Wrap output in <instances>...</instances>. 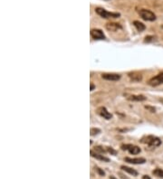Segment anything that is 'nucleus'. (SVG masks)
<instances>
[{
  "mask_svg": "<svg viewBox=\"0 0 163 179\" xmlns=\"http://www.w3.org/2000/svg\"><path fill=\"white\" fill-rule=\"evenodd\" d=\"M139 15L145 21L152 22V21L156 20V15L153 12H152L150 10H148V9H141L139 11Z\"/></svg>",
  "mask_w": 163,
  "mask_h": 179,
  "instance_id": "nucleus-3",
  "label": "nucleus"
},
{
  "mask_svg": "<svg viewBox=\"0 0 163 179\" xmlns=\"http://www.w3.org/2000/svg\"><path fill=\"white\" fill-rule=\"evenodd\" d=\"M102 77L106 81H116L121 79V75L117 73H103Z\"/></svg>",
  "mask_w": 163,
  "mask_h": 179,
  "instance_id": "nucleus-8",
  "label": "nucleus"
},
{
  "mask_svg": "<svg viewBox=\"0 0 163 179\" xmlns=\"http://www.w3.org/2000/svg\"><path fill=\"white\" fill-rule=\"evenodd\" d=\"M148 83H149V85L152 86V87H156V86L162 84L163 83V73H159L155 77H152L148 81Z\"/></svg>",
  "mask_w": 163,
  "mask_h": 179,
  "instance_id": "nucleus-4",
  "label": "nucleus"
},
{
  "mask_svg": "<svg viewBox=\"0 0 163 179\" xmlns=\"http://www.w3.org/2000/svg\"><path fill=\"white\" fill-rule=\"evenodd\" d=\"M91 36L95 40H103L105 38V35L103 32L100 29H93L91 30Z\"/></svg>",
  "mask_w": 163,
  "mask_h": 179,
  "instance_id": "nucleus-6",
  "label": "nucleus"
},
{
  "mask_svg": "<svg viewBox=\"0 0 163 179\" xmlns=\"http://www.w3.org/2000/svg\"><path fill=\"white\" fill-rule=\"evenodd\" d=\"M96 169H97V171H98V173H99L100 175H105V173H104L103 171H102L100 168H96Z\"/></svg>",
  "mask_w": 163,
  "mask_h": 179,
  "instance_id": "nucleus-21",
  "label": "nucleus"
},
{
  "mask_svg": "<svg viewBox=\"0 0 163 179\" xmlns=\"http://www.w3.org/2000/svg\"><path fill=\"white\" fill-rule=\"evenodd\" d=\"M106 150H107L109 153L112 154V155H116V151H115L114 149H112L111 148H110V147H107V148H106Z\"/></svg>",
  "mask_w": 163,
  "mask_h": 179,
  "instance_id": "nucleus-19",
  "label": "nucleus"
},
{
  "mask_svg": "<svg viewBox=\"0 0 163 179\" xmlns=\"http://www.w3.org/2000/svg\"><path fill=\"white\" fill-rule=\"evenodd\" d=\"M145 108H146V109H148V110H149V111H150V112H155V109H154V108H152V107H149V106H146Z\"/></svg>",
  "mask_w": 163,
  "mask_h": 179,
  "instance_id": "nucleus-20",
  "label": "nucleus"
},
{
  "mask_svg": "<svg viewBox=\"0 0 163 179\" xmlns=\"http://www.w3.org/2000/svg\"><path fill=\"white\" fill-rule=\"evenodd\" d=\"M97 112L100 116L103 117L105 119H111L112 118V115L107 111L106 108H104V107H100V108H98Z\"/></svg>",
  "mask_w": 163,
  "mask_h": 179,
  "instance_id": "nucleus-7",
  "label": "nucleus"
},
{
  "mask_svg": "<svg viewBox=\"0 0 163 179\" xmlns=\"http://www.w3.org/2000/svg\"><path fill=\"white\" fill-rule=\"evenodd\" d=\"M125 162H128L131 164H135V165H140V164H144L146 162L145 158H125Z\"/></svg>",
  "mask_w": 163,
  "mask_h": 179,
  "instance_id": "nucleus-10",
  "label": "nucleus"
},
{
  "mask_svg": "<svg viewBox=\"0 0 163 179\" xmlns=\"http://www.w3.org/2000/svg\"><path fill=\"white\" fill-rule=\"evenodd\" d=\"M129 77L130 79L132 81H140L142 80V75L138 73H130L129 74Z\"/></svg>",
  "mask_w": 163,
  "mask_h": 179,
  "instance_id": "nucleus-13",
  "label": "nucleus"
},
{
  "mask_svg": "<svg viewBox=\"0 0 163 179\" xmlns=\"http://www.w3.org/2000/svg\"><path fill=\"white\" fill-rule=\"evenodd\" d=\"M121 26L120 24H117V23H108L106 24V29L111 31V32H116L120 29H121Z\"/></svg>",
  "mask_w": 163,
  "mask_h": 179,
  "instance_id": "nucleus-9",
  "label": "nucleus"
},
{
  "mask_svg": "<svg viewBox=\"0 0 163 179\" xmlns=\"http://www.w3.org/2000/svg\"><path fill=\"white\" fill-rule=\"evenodd\" d=\"M121 169H122V170H124L125 172L129 173L130 175H133V176H137V175H138V172H137L136 170H134L133 168H129V166L122 165V166H121Z\"/></svg>",
  "mask_w": 163,
  "mask_h": 179,
  "instance_id": "nucleus-15",
  "label": "nucleus"
},
{
  "mask_svg": "<svg viewBox=\"0 0 163 179\" xmlns=\"http://www.w3.org/2000/svg\"><path fill=\"white\" fill-rule=\"evenodd\" d=\"M153 175H155L158 176V177L163 178V170L160 169V168H156V169L153 171Z\"/></svg>",
  "mask_w": 163,
  "mask_h": 179,
  "instance_id": "nucleus-16",
  "label": "nucleus"
},
{
  "mask_svg": "<svg viewBox=\"0 0 163 179\" xmlns=\"http://www.w3.org/2000/svg\"><path fill=\"white\" fill-rule=\"evenodd\" d=\"M95 150L96 151H98V152H100V153H105L107 150L106 149H104L103 147H100V146H98V147H95Z\"/></svg>",
  "mask_w": 163,
  "mask_h": 179,
  "instance_id": "nucleus-18",
  "label": "nucleus"
},
{
  "mask_svg": "<svg viewBox=\"0 0 163 179\" xmlns=\"http://www.w3.org/2000/svg\"><path fill=\"white\" fill-rule=\"evenodd\" d=\"M128 100L132 101H143L146 100V97L143 95H131L128 97Z\"/></svg>",
  "mask_w": 163,
  "mask_h": 179,
  "instance_id": "nucleus-12",
  "label": "nucleus"
},
{
  "mask_svg": "<svg viewBox=\"0 0 163 179\" xmlns=\"http://www.w3.org/2000/svg\"><path fill=\"white\" fill-rule=\"evenodd\" d=\"M133 26L136 27V29L139 32H142V31H144L146 29V26H145L144 24H142L140 21H134L133 22Z\"/></svg>",
  "mask_w": 163,
  "mask_h": 179,
  "instance_id": "nucleus-14",
  "label": "nucleus"
},
{
  "mask_svg": "<svg viewBox=\"0 0 163 179\" xmlns=\"http://www.w3.org/2000/svg\"><path fill=\"white\" fill-rule=\"evenodd\" d=\"M91 156L96 159H99V160H102V161H104V162H110V159L106 157H104L103 155H100L99 153H95L94 151L91 150Z\"/></svg>",
  "mask_w": 163,
  "mask_h": 179,
  "instance_id": "nucleus-11",
  "label": "nucleus"
},
{
  "mask_svg": "<svg viewBox=\"0 0 163 179\" xmlns=\"http://www.w3.org/2000/svg\"><path fill=\"white\" fill-rule=\"evenodd\" d=\"M141 142L143 143V144H146L149 148H156L161 145V140L158 137H155V136L144 137L141 138Z\"/></svg>",
  "mask_w": 163,
  "mask_h": 179,
  "instance_id": "nucleus-1",
  "label": "nucleus"
},
{
  "mask_svg": "<svg viewBox=\"0 0 163 179\" xmlns=\"http://www.w3.org/2000/svg\"><path fill=\"white\" fill-rule=\"evenodd\" d=\"M161 28H162V29H163V26H161Z\"/></svg>",
  "mask_w": 163,
  "mask_h": 179,
  "instance_id": "nucleus-24",
  "label": "nucleus"
},
{
  "mask_svg": "<svg viewBox=\"0 0 163 179\" xmlns=\"http://www.w3.org/2000/svg\"><path fill=\"white\" fill-rule=\"evenodd\" d=\"M143 179H152V178H150L149 175H143Z\"/></svg>",
  "mask_w": 163,
  "mask_h": 179,
  "instance_id": "nucleus-23",
  "label": "nucleus"
},
{
  "mask_svg": "<svg viewBox=\"0 0 163 179\" xmlns=\"http://www.w3.org/2000/svg\"><path fill=\"white\" fill-rule=\"evenodd\" d=\"M95 12L103 18H118L121 15L119 13H113V12H108L107 10L102 8V7H97L95 8Z\"/></svg>",
  "mask_w": 163,
  "mask_h": 179,
  "instance_id": "nucleus-2",
  "label": "nucleus"
},
{
  "mask_svg": "<svg viewBox=\"0 0 163 179\" xmlns=\"http://www.w3.org/2000/svg\"><path fill=\"white\" fill-rule=\"evenodd\" d=\"M91 135L92 136H94V135H96V134H98V133H100L101 132V130H100L99 128H91Z\"/></svg>",
  "mask_w": 163,
  "mask_h": 179,
  "instance_id": "nucleus-17",
  "label": "nucleus"
},
{
  "mask_svg": "<svg viewBox=\"0 0 163 179\" xmlns=\"http://www.w3.org/2000/svg\"><path fill=\"white\" fill-rule=\"evenodd\" d=\"M121 149L122 150H128L132 155H137V154H139L141 152V148L139 147L133 146V145H130V144L122 145L121 146Z\"/></svg>",
  "mask_w": 163,
  "mask_h": 179,
  "instance_id": "nucleus-5",
  "label": "nucleus"
},
{
  "mask_svg": "<svg viewBox=\"0 0 163 179\" xmlns=\"http://www.w3.org/2000/svg\"><path fill=\"white\" fill-rule=\"evenodd\" d=\"M90 86H91V91H93L94 90V88H95V86H94V84H93V83H91V84H90Z\"/></svg>",
  "mask_w": 163,
  "mask_h": 179,
  "instance_id": "nucleus-22",
  "label": "nucleus"
}]
</instances>
